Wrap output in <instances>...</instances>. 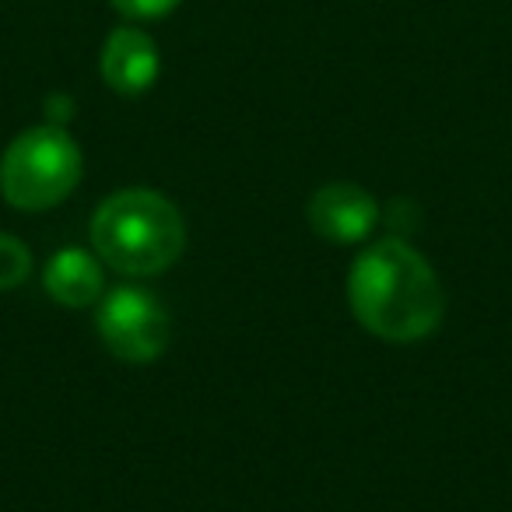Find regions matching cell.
Segmentation results:
<instances>
[{
  "label": "cell",
  "mask_w": 512,
  "mask_h": 512,
  "mask_svg": "<svg viewBox=\"0 0 512 512\" xmlns=\"http://www.w3.org/2000/svg\"><path fill=\"white\" fill-rule=\"evenodd\" d=\"M348 302L369 334L393 344L428 337L446 313L439 274L400 239H379L358 253L348 274Z\"/></svg>",
  "instance_id": "cell-1"
},
{
  "label": "cell",
  "mask_w": 512,
  "mask_h": 512,
  "mask_svg": "<svg viewBox=\"0 0 512 512\" xmlns=\"http://www.w3.org/2000/svg\"><path fill=\"white\" fill-rule=\"evenodd\" d=\"M92 246L113 271L130 278H155L179 260L186 246V225L176 204L162 193L120 190L95 211Z\"/></svg>",
  "instance_id": "cell-2"
},
{
  "label": "cell",
  "mask_w": 512,
  "mask_h": 512,
  "mask_svg": "<svg viewBox=\"0 0 512 512\" xmlns=\"http://www.w3.org/2000/svg\"><path fill=\"white\" fill-rule=\"evenodd\" d=\"M85 158L64 127H32L0 158V193L18 211H50L81 183Z\"/></svg>",
  "instance_id": "cell-3"
},
{
  "label": "cell",
  "mask_w": 512,
  "mask_h": 512,
  "mask_svg": "<svg viewBox=\"0 0 512 512\" xmlns=\"http://www.w3.org/2000/svg\"><path fill=\"white\" fill-rule=\"evenodd\" d=\"M99 337L123 362H155L169 348L172 323L165 306L144 288H116L102 299L95 316Z\"/></svg>",
  "instance_id": "cell-4"
},
{
  "label": "cell",
  "mask_w": 512,
  "mask_h": 512,
  "mask_svg": "<svg viewBox=\"0 0 512 512\" xmlns=\"http://www.w3.org/2000/svg\"><path fill=\"white\" fill-rule=\"evenodd\" d=\"M379 221V204L355 183H327L309 197V225L320 239L351 246L369 239Z\"/></svg>",
  "instance_id": "cell-5"
},
{
  "label": "cell",
  "mask_w": 512,
  "mask_h": 512,
  "mask_svg": "<svg viewBox=\"0 0 512 512\" xmlns=\"http://www.w3.org/2000/svg\"><path fill=\"white\" fill-rule=\"evenodd\" d=\"M162 57L148 32L141 29H116L102 50V78L120 95H144L158 81Z\"/></svg>",
  "instance_id": "cell-6"
},
{
  "label": "cell",
  "mask_w": 512,
  "mask_h": 512,
  "mask_svg": "<svg viewBox=\"0 0 512 512\" xmlns=\"http://www.w3.org/2000/svg\"><path fill=\"white\" fill-rule=\"evenodd\" d=\"M43 285L53 302H60L67 309H85L102 299L106 278H102L99 260L88 249L71 246L50 256V264L43 271Z\"/></svg>",
  "instance_id": "cell-7"
},
{
  "label": "cell",
  "mask_w": 512,
  "mask_h": 512,
  "mask_svg": "<svg viewBox=\"0 0 512 512\" xmlns=\"http://www.w3.org/2000/svg\"><path fill=\"white\" fill-rule=\"evenodd\" d=\"M29 271H32V253L25 249V242L0 232V292L18 288L29 278Z\"/></svg>",
  "instance_id": "cell-8"
},
{
  "label": "cell",
  "mask_w": 512,
  "mask_h": 512,
  "mask_svg": "<svg viewBox=\"0 0 512 512\" xmlns=\"http://www.w3.org/2000/svg\"><path fill=\"white\" fill-rule=\"evenodd\" d=\"M116 11H123L127 18H162L169 15L172 8H176L179 0H109Z\"/></svg>",
  "instance_id": "cell-9"
}]
</instances>
